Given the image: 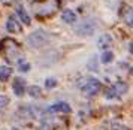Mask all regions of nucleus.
<instances>
[{"label":"nucleus","mask_w":133,"mask_h":130,"mask_svg":"<svg viewBox=\"0 0 133 130\" xmlns=\"http://www.w3.org/2000/svg\"><path fill=\"white\" fill-rule=\"evenodd\" d=\"M114 60V54L111 53V51H105V53L102 54V61L103 63H111Z\"/></svg>","instance_id":"nucleus-12"},{"label":"nucleus","mask_w":133,"mask_h":130,"mask_svg":"<svg viewBox=\"0 0 133 130\" xmlns=\"http://www.w3.org/2000/svg\"><path fill=\"white\" fill-rule=\"evenodd\" d=\"M112 88H114L115 94L118 96V94H124V93L127 91V88H129V87H127V84H124V82H118V84H115Z\"/></svg>","instance_id":"nucleus-10"},{"label":"nucleus","mask_w":133,"mask_h":130,"mask_svg":"<svg viewBox=\"0 0 133 130\" xmlns=\"http://www.w3.org/2000/svg\"><path fill=\"white\" fill-rule=\"evenodd\" d=\"M100 82L94 79V78H88V79H85V84H81V90L84 91V94L87 96H94L97 94L99 91H100Z\"/></svg>","instance_id":"nucleus-2"},{"label":"nucleus","mask_w":133,"mask_h":130,"mask_svg":"<svg viewBox=\"0 0 133 130\" xmlns=\"http://www.w3.org/2000/svg\"><path fill=\"white\" fill-rule=\"evenodd\" d=\"M55 84H57V81L52 79V78H49V79H46V82H45V87L46 88H52V87H55Z\"/></svg>","instance_id":"nucleus-15"},{"label":"nucleus","mask_w":133,"mask_h":130,"mask_svg":"<svg viewBox=\"0 0 133 130\" xmlns=\"http://www.w3.org/2000/svg\"><path fill=\"white\" fill-rule=\"evenodd\" d=\"M6 29H8V31H11V33H19V31H21V27H19V24L17 23L15 17H9V20H8V23H6Z\"/></svg>","instance_id":"nucleus-4"},{"label":"nucleus","mask_w":133,"mask_h":130,"mask_svg":"<svg viewBox=\"0 0 133 130\" xmlns=\"http://www.w3.org/2000/svg\"><path fill=\"white\" fill-rule=\"evenodd\" d=\"M51 112H64V114H69L70 112V106L67 103H57V105H52L49 108Z\"/></svg>","instance_id":"nucleus-6"},{"label":"nucleus","mask_w":133,"mask_h":130,"mask_svg":"<svg viewBox=\"0 0 133 130\" xmlns=\"http://www.w3.org/2000/svg\"><path fill=\"white\" fill-rule=\"evenodd\" d=\"M61 18H63V21H66V23H69V24H72V23H75L76 15H75L72 11H64V12H63V15H61Z\"/></svg>","instance_id":"nucleus-9"},{"label":"nucleus","mask_w":133,"mask_h":130,"mask_svg":"<svg viewBox=\"0 0 133 130\" xmlns=\"http://www.w3.org/2000/svg\"><path fill=\"white\" fill-rule=\"evenodd\" d=\"M130 53L133 54V42H132V43H130Z\"/></svg>","instance_id":"nucleus-18"},{"label":"nucleus","mask_w":133,"mask_h":130,"mask_svg":"<svg viewBox=\"0 0 133 130\" xmlns=\"http://www.w3.org/2000/svg\"><path fill=\"white\" fill-rule=\"evenodd\" d=\"M130 73H132V75H133V67H132V69H130Z\"/></svg>","instance_id":"nucleus-19"},{"label":"nucleus","mask_w":133,"mask_h":130,"mask_svg":"<svg viewBox=\"0 0 133 130\" xmlns=\"http://www.w3.org/2000/svg\"><path fill=\"white\" fill-rule=\"evenodd\" d=\"M12 73V69L11 67H6V66H0V81H8L9 76Z\"/></svg>","instance_id":"nucleus-8"},{"label":"nucleus","mask_w":133,"mask_h":130,"mask_svg":"<svg viewBox=\"0 0 133 130\" xmlns=\"http://www.w3.org/2000/svg\"><path fill=\"white\" fill-rule=\"evenodd\" d=\"M14 91H15L17 96L24 94V79L23 78H15V81H14Z\"/></svg>","instance_id":"nucleus-5"},{"label":"nucleus","mask_w":133,"mask_h":130,"mask_svg":"<svg viewBox=\"0 0 133 130\" xmlns=\"http://www.w3.org/2000/svg\"><path fill=\"white\" fill-rule=\"evenodd\" d=\"M124 9H126V12H123L124 21H126L130 27H133V9L132 8H127V6H124Z\"/></svg>","instance_id":"nucleus-7"},{"label":"nucleus","mask_w":133,"mask_h":130,"mask_svg":"<svg viewBox=\"0 0 133 130\" xmlns=\"http://www.w3.org/2000/svg\"><path fill=\"white\" fill-rule=\"evenodd\" d=\"M8 103H9V99H8L6 96H0V109L6 108Z\"/></svg>","instance_id":"nucleus-14"},{"label":"nucleus","mask_w":133,"mask_h":130,"mask_svg":"<svg viewBox=\"0 0 133 130\" xmlns=\"http://www.w3.org/2000/svg\"><path fill=\"white\" fill-rule=\"evenodd\" d=\"M29 69H30L29 64H21V70H29Z\"/></svg>","instance_id":"nucleus-17"},{"label":"nucleus","mask_w":133,"mask_h":130,"mask_svg":"<svg viewBox=\"0 0 133 130\" xmlns=\"http://www.w3.org/2000/svg\"><path fill=\"white\" fill-rule=\"evenodd\" d=\"M0 51L8 61L12 63V61H15L17 54H18V43L14 39H3L0 43Z\"/></svg>","instance_id":"nucleus-1"},{"label":"nucleus","mask_w":133,"mask_h":130,"mask_svg":"<svg viewBox=\"0 0 133 130\" xmlns=\"http://www.w3.org/2000/svg\"><path fill=\"white\" fill-rule=\"evenodd\" d=\"M112 130H129V129H127V127H124V126L114 124V126H112Z\"/></svg>","instance_id":"nucleus-16"},{"label":"nucleus","mask_w":133,"mask_h":130,"mask_svg":"<svg viewBox=\"0 0 133 130\" xmlns=\"http://www.w3.org/2000/svg\"><path fill=\"white\" fill-rule=\"evenodd\" d=\"M17 12H18V15H19V18H21V21H23V23H24V24H30V17H29V14L24 11V8H21V6H19Z\"/></svg>","instance_id":"nucleus-11"},{"label":"nucleus","mask_w":133,"mask_h":130,"mask_svg":"<svg viewBox=\"0 0 133 130\" xmlns=\"http://www.w3.org/2000/svg\"><path fill=\"white\" fill-rule=\"evenodd\" d=\"M112 45V37L109 35H103L99 37V41H97V47L100 48V49H106V48H111Z\"/></svg>","instance_id":"nucleus-3"},{"label":"nucleus","mask_w":133,"mask_h":130,"mask_svg":"<svg viewBox=\"0 0 133 130\" xmlns=\"http://www.w3.org/2000/svg\"><path fill=\"white\" fill-rule=\"evenodd\" d=\"M29 94L31 97H39L41 96V88L37 87V85H31L30 88H29Z\"/></svg>","instance_id":"nucleus-13"},{"label":"nucleus","mask_w":133,"mask_h":130,"mask_svg":"<svg viewBox=\"0 0 133 130\" xmlns=\"http://www.w3.org/2000/svg\"><path fill=\"white\" fill-rule=\"evenodd\" d=\"M15 130H18V129H15Z\"/></svg>","instance_id":"nucleus-20"}]
</instances>
